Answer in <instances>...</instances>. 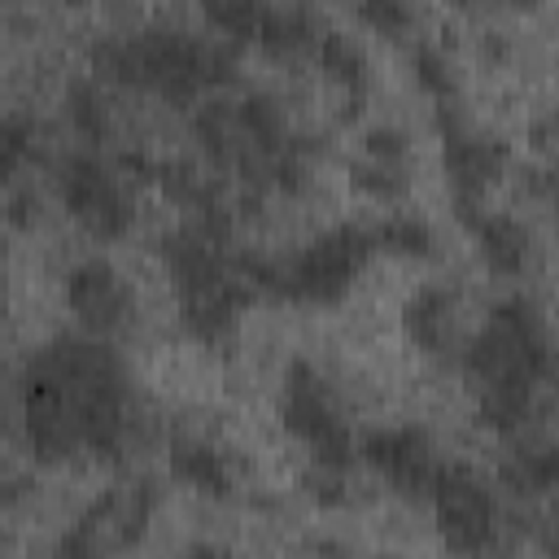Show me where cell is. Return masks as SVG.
Returning a JSON list of instances; mask_svg holds the SVG:
<instances>
[{"mask_svg": "<svg viewBox=\"0 0 559 559\" xmlns=\"http://www.w3.org/2000/svg\"><path fill=\"white\" fill-rule=\"evenodd\" d=\"M192 135L205 162L236 179L245 201L258 205L266 192H301L310 170V135L293 131L275 96L249 92L236 100L210 96L192 114Z\"/></svg>", "mask_w": 559, "mask_h": 559, "instance_id": "7a4b0ae2", "label": "cell"}, {"mask_svg": "<svg viewBox=\"0 0 559 559\" xmlns=\"http://www.w3.org/2000/svg\"><path fill=\"white\" fill-rule=\"evenodd\" d=\"M362 153L367 157H380V162H406L411 166V140L397 127H371L362 135Z\"/></svg>", "mask_w": 559, "mask_h": 559, "instance_id": "83f0119b", "label": "cell"}, {"mask_svg": "<svg viewBox=\"0 0 559 559\" xmlns=\"http://www.w3.org/2000/svg\"><path fill=\"white\" fill-rule=\"evenodd\" d=\"M22 441L35 463L127 459L135 441V393L122 358L100 336H52L35 345L17 376Z\"/></svg>", "mask_w": 559, "mask_h": 559, "instance_id": "6da1fadb", "label": "cell"}, {"mask_svg": "<svg viewBox=\"0 0 559 559\" xmlns=\"http://www.w3.org/2000/svg\"><path fill=\"white\" fill-rule=\"evenodd\" d=\"M524 192L528 197H542V201H555L559 205V157L546 166V170H524Z\"/></svg>", "mask_w": 559, "mask_h": 559, "instance_id": "f1b7e54d", "label": "cell"}, {"mask_svg": "<svg viewBox=\"0 0 559 559\" xmlns=\"http://www.w3.org/2000/svg\"><path fill=\"white\" fill-rule=\"evenodd\" d=\"M66 122L92 148L114 140V109H109V96L100 92L96 79H70L66 83Z\"/></svg>", "mask_w": 559, "mask_h": 559, "instance_id": "ffe728a7", "label": "cell"}, {"mask_svg": "<svg viewBox=\"0 0 559 559\" xmlns=\"http://www.w3.org/2000/svg\"><path fill=\"white\" fill-rule=\"evenodd\" d=\"M428 502L437 515V533L450 550L480 555V550L498 546V528H502L498 498L467 463H441Z\"/></svg>", "mask_w": 559, "mask_h": 559, "instance_id": "8fae6325", "label": "cell"}, {"mask_svg": "<svg viewBox=\"0 0 559 559\" xmlns=\"http://www.w3.org/2000/svg\"><path fill=\"white\" fill-rule=\"evenodd\" d=\"M528 140H533V148H550V144L559 140V109L542 114V118L528 127Z\"/></svg>", "mask_w": 559, "mask_h": 559, "instance_id": "4dcf8cb0", "label": "cell"}, {"mask_svg": "<svg viewBox=\"0 0 559 559\" xmlns=\"http://www.w3.org/2000/svg\"><path fill=\"white\" fill-rule=\"evenodd\" d=\"M323 22L310 4L301 0H284V4H271L262 31H258V48L271 57V61H297L306 52H319V39H323Z\"/></svg>", "mask_w": 559, "mask_h": 559, "instance_id": "2e32d148", "label": "cell"}, {"mask_svg": "<svg viewBox=\"0 0 559 559\" xmlns=\"http://www.w3.org/2000/svg\"><path fill=\"white\" fill-rule=\"evenodd\" d=\"M432 122H437V135H441V170H445V183H450V201H454L459 223L467 227L485 210V192L502 179V170L511 162V148H507V140L476 131L463 118L459 100H437Z\"/></svg>", "mask_w": 559, "mask_h": 559, "instance_id": "9c48e42d", "label": "cell"}, {"mask_svg": "<svg viewBox=\"0 0 559 559\" xmlns=\"http://www.w3.org/2000/svg\"><path fill=\"white\" fill-rule=\"evenodd\" d=\"M459 9H480V4H498V0H454Z\"/></svg>", "mask_w": 559, "mask_h": 559, "instance_id": "836d02e7", "label": "cell"}, {"mask_svg": "<svg viewBox=\"0 0 559 559\" xmlns=\"http://www.w3.org/2000/svg\"><path fill=\"white\" fill-rule=\"evenodd\" d=\"M380 253L376 231L362 223H336L284 258L288 306H336Z\"/></svg>", "mask_w": 559, "mask_h": 559, "instance_id": "8992f818", "label": "cell"}, {"mask_svg": "<svg viewBox=\"0 0 559 559\" xmlns=\"http://www.w3.org/2000/svg\"><path fill=\"white\" fill-rule=\"evenodd\" d=\"M61 301L74 314V323L100 341H118L135 323V297H131L127 280L105 258H87V262L70 266L61 275Z\"/></svg>", "mask_w": 559, "mask_h": 559, "instance_id": "7c38bea8", "label": "cell"}, {"mask_svg": "<svg viewBox=\"0 0 559 559\" xmlns=\"http://www.w3.org/2000/svg\"><path fill=\"white\" fill-rule=\"evenodd\" d=\"M87 61L96 79L140 96H157L170 109H188L236 79V52L223 39H205L179 26H135L100 35L87 48Z\"/></svg>", "mask_w": 559, "mask_h": 559, "instance_id": "277c9868", "label": "cell"}, {"mask_svg": "<svg viewBox=\"0 0 559 559\" xmlns=\"http://www.w3.org/2000/svg\"><path fill=\"white\" fill-rule=\"evenodd\" d=\"M498 485L515 498L559 493V441H524L498 459Z\"/></svg>", "mask_w": 559, "mask_h": 559, "instance_id": "ac0fdd59", "label": "cell"}, {"mask_svg": "<svg viewBox=\"0 0 559 559\" xmlns=\"http://www.w3.org/2000/svg\"><path fill=\"white\" fill-rule=\"evenodd\" d=\"M358 454L362 463L406 502H428L432 498V485H437V472H441V459H437V445L424 428H371L362 441H358Z\"/></svg>", "mask_w": 559, "mask_h": 559, "instance_id": "4fadbf2b", "label": "cell"}, {"mask_svg": "<svg viewBox=\"0 0 559 559\" xmlns=\"http://www.w3.org/2000/svg\"><path fill=\"white\" fill-rule=\"evenodd\" d=\"M502 4H511V9H537L542 0H502Z\"/></svg>", "mask_w": 559, "mask_h": 559, "instance_id": "d6a6232c", "label": "cell"}, {"mask_svg": "<svg viewBox=\"0 0 559 559\" xmlns=\"http://www.w3.org/2000/svg\"><path fill=\"white\" fill-rule=\"evenodd\" d=\"M376 231V245L380 253H393V258H432L437 253V236L424 218H411V214H393L384 218Z\"/></svg>", "mask_w": 559, "mask_h": 559, "instance_id": "7402d4cb", "label": "cell"}, {"mask_svg": "<svg viewBox=\"0 0 559 559\" xmlns=\"http://www.w3.org/2000/svg\"><path fill=\"white\" fill-rule=\"evenodd\" d=\"M349 179H354V188L358 192H367L371 201H397V197H406V188H411V166L406 162H380V157H358L354 166H349Z\"/></svg>", "mask_w": 559, "mask_h": 559, "instance_id": "603a6c76", "label": "cell"}, {"mask_svg": "<svg viewBox=\"0 0 559 559\" xmlns=\"http://www.w3.org/2000/svg\"><path fill=\"white\" fill-rule=\"evenodd\" d=\"M555 384H559V362H555Z\"/></svg>", "mask_w": 559, "mask_h": 559, "instance_id": "e575fe53", "label": "cell"}, {"mask_svg": "<svg viewBox=\"0 0 559 559\" xmlns=\"http://www.w3.org/2000/svg\"><path fill=\"white\" fill-rule=\"evenodd\" d=\"M31 148H35V122L26 114H9L4 127H0V175L17 179V170L26 166Z\"/></svg>", "mask_w": 559, "mask_h": 559, "instance_id": "d4e9b609", "label": "cell"}, {"mask_svg": "<svg viewBox=\"0 0 559 559\" xmlns=\"http://www.w3.org/2000/svg\"><path fill=\"white\" fill-rule=\"evenodd\" d=\"M35 214H39L35 188H13V192H9V223H13V227H31Z\"/></svg>", "mask_w": 559, "mask_h": 559, "instance_id": "f546056e", "label": "cell"}, {"mask_svg": "<svg viewBox=\"0 0 559 559\" xmlns=\"http://www.w3.org/2000/svg\"><path fill=\"white\" fill-rule=\"evenodd\" d=\"M406 341L428 358H450L459 345V293L441 284H424L402 306Z\"/></svg>", "mask_w": 559, "mask_h": 559, "instance_id": "5bb4252c", "label": "cell"}, {"mask_svg": "<svg viewBox=\"0 0 559 559\" xmlns=\"http://www.w3.org/2000/svg\"><path fill=\"white\" fill-rule=\"evenodd\" d=\"M162 493L153 480H127L105 489L100 498H92L83 507V515L57 537V555L66 559H92L105 550H127L148 533V520L157 511Z\"/></svg>", "mask_w": 559, "mask_h": 559, "instance_id": "30bf717a", "label": "cell"}, {"mask_svg": "<svg viewBox=\"0 0 559 559\" xmlns=\"http://www.w3.org/2000/svg\"><path fill=\"white\" fill-rule=\"evenodd\" d=\"M170 476L179 485H188L192 493L214 498V502H227L236 493V472H231L227 454L214 441L192 437V432L170 437Z\"/></svg>", "mask_w": 559, "mask_h": 559, "instance_id": "9a60e30c", "label": "cell"}, {"mask_svg": "<svg viewBox=\"0 0 559 559\" xmlns=\"http://www.w3.org/2000/svg\"><path fill=\"white\" fill-rule=\"evenodd\" d=\"M542 550L559 555V493H555V507H550V520L542 524Z\"/></svg>", "mask_w": 559, "mask_h": 559, "instance_id": "1f68e13d", "label": "cell"}, {"mask_svg": "<svg viewBox=\"0 0 559 559\" xmlns=\"http://www.w3.org/2000/svg\"><path fill=\"white\" fill-rule=\"evenodd\" d=\"M157 258L166 266L170 293L179 301V323L192 341L218 345L236 332L240 314L258 301L249 280L236 266V249L227 236L183 218L157 240Z\"/></svg>", "mask_w": 559, "mask_h": 559, "instance_id": "5b68a950", "label": "cell"}, {"mask_svg": "<svg viewBox=\"0 0 559 559\" xmlns=\"http://www.w3.org/2000/svg\"><path fill=\"white\" fill-rule=\"evenodd\" d=\"M52 188L61 197V210L96 240H122L135 227V197L127 179L118 175V166H109L87 148L57 157Z\"/></svg>", "mask_w": 559, "mask_h": 559, "instance_id": "ba28073f", "label": "cell"}, {"mask_svg": "<svg viewBox=\"0 0 559 559\" xmlns=\"http://www.w3.org/2000/svg\"><path fill=\"white\" fill-rule=\"evenodd\" d=\"M467 231H472V240H476L480 262H485L493 275H502V280L524 275L528 253H533V240H528V227H524L520 218L480 210V214L467 223Z\"/></svg>", "mask_w": 559, "mask_h": 559, "instance_id": "e0dca14e", "label": "cell"}, {"mask_svg": "<svg viewBox=\"0 0 559 559\" xmlns=\"http://www.w3.org/2000/svg\"><path fill=\"white\" fill-rule=\"evenodd\" d=\"M301 489H306L310 502H319V507H341V502L349 498V472L310 463V472L301 476Z\"/></svg>", "mask_w": 559, "mask_h": 559, "instance_id": "4316f807", "label": "cell"}, {"mask_svg": "<svg viewBox=\"0 0 559 559\" xmlns=\"http://www.w3.org/2000/svg\"><path fill=\"white\" fill-rule=\"evenodd\" d=\"M280 424L288 428V437H297L310 450V463L323 467H354V432L345 424V411L332 393V384L323 380V371L306 358H293L284 371V389H280Z\"/></svg>", "mask_w": 559, "mask_h": 559, "instance_id": "52a82bcc", "label": "cell"}, {"mask_svg": "<svg viewBox=\"0 0 559 559\" xmlns=\"http://www.w3.org/2000/svg\"><path fill=\"white\" fill-rule=\"evenodd\" d=\"M358 17H362L376 35H384V39H402V35H411V26H415L411 0H358Z\"/></svg>", "mask_w": 559, "mask_h": 559, "instance_id": "484cf974", "label": "cell"}, {"mask_svg": "<svg viewBox=\"0 0 559 559\" xmlns=\"http://www.w3.org/2000/svg\"><path fill=\"white\" fill-rule=\"evenodd\" d=\"M463 376L476 393V419L489 432H524L537 411L542 380L555 376V349L542 310L528 297H502L463 345Z\"/></svg>", "mask_w": 559, "mask_h": 559, "instance_id": "3957f363", "label": "cell"}, {"mask_svg": "<svg viewBox=\"0 0 559 559\" xmlns=\"http://www.w3.org/2000/svg\"><path fill=\"white\" fill-rule=\"evenodd\" d=\"M271 4L275 0H201V13L218 35H227L236 44H253Z\"/></svg>", "mask_w": 559, "mask_h": 559, "instance_id": "44dd1931", "label": "cell"}, {"mask_svg": "<svg viewBox=\"0 0 559 559\" xmlns=\"http://www.w3.org/2000/svg\"><path fill=\"white\" fill-rule=\"evenodd\" d=\"M314 57H319V70L328 74V83L345 92L349 114H358V105L367 96V83H371V66H367L362 44L354 35H345V31H328L319 39V52Z\"/></svg>", "mask_w": 559, "mask_h": 559, "instance_id": "d6986e66", "label": "cell"}, {"mask_svg": "<svg viewBox=\"0 0 559 559\" xmlns=\"http://www.w3.org/2000/svg\"><path fill=\"white\" fill-rule=\"evenodd\" d=\"M411 74L419 83V92H428L432 100H459V83H454V70L450 61L441 57V48L432 44H411Z\"/></svg>", "mask_w": 559, "mask_h": 559, "instance_id": "cb8c5ba5", "label": "cell"}]
</instances>
